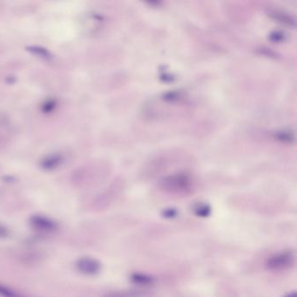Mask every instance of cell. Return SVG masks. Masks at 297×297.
I'll return each mask as SVG.
<instances>
[{
  "label": "cell",
  "instance_id": "cell-5",
  "mask_svg": "<svg viewBox=\"0 0 297 297\" xmlns=\"http://www.w3.org/2000/svg\"><path fill=\"white\" fill-rule=\"evenodd\" d=\"M194 213L197 216L206 218L208 217L211 214V208H209L208 205H199L195 208Z\"/></svg>",
  "mask_w": 297,
  "mask_h": 297
},
{
  "label": "cell",
  "instance_id": "cell-10",
  "mask_svg": "<svg viewBox=\"0 0 297 297\" xmlns=\"http://www.w3.org/2000/svg\"><path fill=\"white\" fill-rule=\"evenodd\" d=\"M283 297H296V294H295V292H291V293H288Z\"/></svg>",
  "mask_w": 297,
  "mask_h": 297
},
{
  "label": "cell",
  "instance_id": "cell-3",
  "mask_svg": "<svg viewBox=\"0 0 297 297\" xmlns=\"http://www.w3.org/2000/svg\"><path fill=\"white\" fill-rule=\"evenodd\" d=\"M31 223L34 229L44 233L54 231L57 227L56 224L53 220L44 216H39V215L33 216L31 219Z\"/></svg>",
  "mask_w": 297,
  "mask_h": 297
},
{
  "label": "cell",
  "instance_id": "cell-2",
  "mask_svg": "<svg viewBox=\"0 0 297 297\" xmlns=\"http://www.w3.org/2000/svg\"><path fill=\"white\" fill-rule=\"evenodd\" d=\"M77 267L81 273L87 275V276H93L98 274L101 270V263L95 259L81 258L78 261Z\"/></svg>",
  "mask_w": 297,
  "mask_h": 297
},
{
  "label": "cell",
  "instance_id": "cell-4",
  "mask_svg": "<svg viewBox=\"0 0 297 297\" xmlns=\"http://www.w3.org/2000/svg\"><path fill=\"white\" fill-rule=\"evenodd\" d=\"M130 278H131L132 282L135 284H138V285L148 286L151 285L152 283L154 282V278L151 276H148L146 274L134 273L132 275Z\"/></svg>",
  "mask_w": 297,
  "mask_h": 297
},
{
  "label": "cell",
  "instance_id": "cell-9",
  "mask_svg": "<svg viewBox=\"0 0 297 297\" xmlns=\"http://www.w3.org/2000/svg\"><path fill=\"white\" fill-rule=\"evenodd\" d=\"M8 235V231L5 227L0 225V238H5Z\"/></svg>",
  "mask_w": 297,
  "mask_h": 297
},
{
  "label": "cell",
  "instance_id": "cell-1",
  "mask_svg": "<svg viewBox=\"0 0 297 297\" xmlns=\"http://www.w3.org/2000/svg\"><path fill=\"white\" fill-rule=\"evenodd\" d=\"M294 263V256L291 251H283L267 259L266 267L270 270H283L291 267Z\"/></svg>",
  "mask_w": 297,
  "mask_h": 297
},
{
  "label": "cell",
  "instance_id": "cell-6",
  "mask_svg": "<svg viewBox=\"0 0 297 297\" xmlns=\"http://www.w3.org/2000/svg\"><path fill=\"white\" fill-rule=\"evenodd\" d=\"M0 295L3 297H23L17 292L13 291L12 289L6 288L3 285H0Z\"/></svg>",
  "mask_w": 297,
  "mask_h": 297
},
{
  "label": "cell",
  "instance_id": "cell-7",
  "mask_svg": "<svg viewBox=\"0 0 297 297\" xmlns=\"http://www.w3.org/2000/svg\"><path fill=\"white\" fill-rule=\"evenodd\" d=\"M178 214V212L176 211V209L174 208H168V209H166L165 211L162 213V215H163L164 218L166 219H174L176 218Z\"/></svg>",
  "mask_w": 297,
  "mask_h": 297
},
{
  "label": "cell",
  "instance_id": "cell-8",
  "mask_svg": "<svg viewBox=\"0 0 297 297\" xmlns=\"http://www.w3.org/2000/svg\"><path fill=\"white\" fill-rule=\"evenodd\" d=\"M106 297H133L131 294H125V293H112Z\"/></svg>",
  "mask_w": 297,
  "mask_h": 297
}]
</instances>
